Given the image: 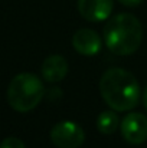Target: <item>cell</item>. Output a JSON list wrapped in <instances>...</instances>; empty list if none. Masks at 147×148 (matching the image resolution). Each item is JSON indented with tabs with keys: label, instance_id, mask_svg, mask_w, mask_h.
Listing matches in <instances>:
<instances>
[{
	"label": "cell",
	"instance_id": "cell-1",
	"mask_svg": "<svg viewBox=\"0 0 147 148\" xmlns=\"http://www.w3.org/2000/svg\"><path fill=\"white\" fill-rule=\"evenodd\" d=\"M99 92L114 111H131L139 103L140 85L131 72L123 68H110L99 79Z\"/></svg>",
	"mask_w": 147,
	"mask_h": 148
},
{
	"label": "cell",
	"instance_id": "cell-2",
	"mask_svg": "<svg viewBox=\"0 0 147 148\" xmlns=\"http://www.w3.org/2000/svg\"><path fill=\"white\" fill-rule=\"evenodd\" d=\"M102 39L111 53L127 56L140 48L143 40V26L134 14L118 13L107 22Z\"/></svg>",
	"mask_w": 147,
	"mask_h": 148
},
{
	"label": "cell",
	"instance_id": "cell-3",
	"mask_svg": "<svg viewBox=\"0 0 147 148\" xmlns=\"http://www.w3.org/2000/svg\"><path fill=\"white\" fill-rule=\"evenodd\" d=\"M45 95V86L35 73H17L9 84L7 102L17 112H29L35 109Z\"/></svg>",
	"mask_w": 147,
	"mask_h": 148
},
{
	"label": "cell",
	"instance_id": "cell-4",
	"mask_svg": "<svg viewBox=\"0 0 147 148\" xmlns=\"http://www.w3.org/2000/svg\"><path fill=\"white\" fill-rule=\"evenodd\" d=\"M50 140L58 148H79L85 141V132L74 121H61L50 130Z\"/></svg>",
	"mask_w": 147,
	"mask_h": 148
},
{
	"label": "cell",
	"instance_id": "cell-5",
	"mask_svg": "<svg viewBox=\"0 0 147 148\" xmlns=\"http://www.w3.org/2000/svg\"><path fill=\"white\" fill-rule=\"evenodd\" d=\"M123 138L131 145H140L147 140V118L140 112H128L120 122Z\"/></svg>",
	"mask_w": 147,
	"mask_h": 148
},
{
	"label": "cell",
	"instance_id": "cell-6",
	"mask_svg": "<svg viewBox=\"0 0 147 148\" xmlns=\"http://www.w3.org/2000/svg\"><path fill=\"white\" fill-rule=\"evenodd\" d=\"M79 14L88 22H102L108 19L114 9V0H78Z\"/></svg>",
	"mask_w": 147,
	"mask_h": 148
},
{
	"label": "cell",
	"instance_id": "cell-7",
	"mask_svg": "<svg viewBox=\"0 0 147 148\" xmlns=\"http://www.w3.org/2000/svg\"><path fill=\"white\" fill-rule=\"evenodd\" d=\"M72 46L82 56H95L102 48V39L95 30L84 27L74 33Z\"/></svg>",
	"mask_w": 147,
	"mask_h": 148
},
{
	"label": "cell",
	"instance_id": "cell-8",
	"mask_svg": "<svg viewBox=\"0 0 147 148\" xmlns=\"http://www.w3.org/2000/svg\"><path fill=\"white\" fill-rule=\"evenodd\" d=\"M68 73V62L61 55H50L42 63V78L50 82H59L62 81Z\"/></svg>",
	"mask_w": 147,
	"mask_h": 148
},
{
	"label": "cell",
	"instance_id": "cell-9",
	"mask_svg": "<svg viewBox=\"0 0 147 148\" xmlns=\"http://www.w3.org/2000/svg\"><path fill=\"white\" fill-rule=\"evenodd\" d=\"M120 125V119H118V115L114 112V109H107V111H102L97 118V128L101 134H105V135H111L115 132V130L118 128Z\"/></svg>",
	"mask_w": 147,
	"mask_h": 148
},
{
	"label": "cell",
	"instance_id": "cell-10",
	"mask_svg": "<svg viewBox=\"0 0 147 148\" xmlns=\"http://www.w3.org/2000/svg\"><path fill=\"white\" fill-rule=\"evenodd\" d=\"M0 148H26V145L22 140H19L16 137H9V138L1 141Z\"/></svg>",
	"mask_w": 147,
	"mask_h": 148
},
{
	"label": "cell",
	"instance_id": "cell-11",
	"mask_svg": "<svg viewBox=\"0 0 147 148\" xmlns=\"http://www.w3.org/2000/svg\"><path fill=\"white\" fill-rule=\"evenodd\" d=\"M126 7H137L143 3V0H117Z\"/></svg>",
	"mask_w": 147,
	"mask_h": 148
},
{
	"label": "cell",
	"instance_id": "cell-12",
	"mask_svg": "<svg viewBox=\"0 0 147 148\" xmlns=\"http://www.w3.org/2000/svg\"><path fill=\"white\" fill-rule=\"evenodd\" d=\"M143 102H144V106H146V109H147V88H146V91H144V95H143Z\"/></svg>",
	"mask_w": 147,
	"mask_h": 148
}]
</instances>
